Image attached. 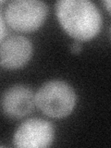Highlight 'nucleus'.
I'll use <instances>...</instances> for the list:
<instances>
[{
    "label": "nucleus",
    "mask_w": 111,
    "mask_h": 148,
    "mask_svg": "<svg viewBox=\"0 0 111 148\" xmlns=\"http://www.w3.org/2000/svg\"><path fill=\"white\" fill-rule=\"evenodd\" d=\"M55 9L60 25L76 41H90L101 31V13L92 1L59 0L56 3Z\"/></svg>",
    "instance_id": "f257e3e1"
},
{
    "label": "nucleus",
    "mask_w": 111,
    "mask_h": 148,
    "mask_svg": "<svg viewBox=\"0 0 111 148\" xmlns=\"http://www.w3.org/2000/svg\"><path fill=\"white\" fill-rule=\"evenodd\" d=\"M35 106L45 116L62 119L72 113L77 103V95L73 87L61 80L44 83L34 94Z\"/></svg>",
    "instance_id": "f03ea898"
},
{
    "label": "nucleus",
    "mask_w": 111,
    "mask_h": 148,
    "mask_svg": "<svg viewBox=\"0 0 111 148\" xmlns=\"http://www.w3.org/2000/svg\"><path fill=\"white\" fill-rule=\"evenodd\" d=\"M48 6L37 0H14L5 8L6 23L20 32H32L44 24L48 16Z\"/></svg>",
    "instance_id": "7ed1b4c3"
},
{
    "label": "nucleus",
    "mask_w": 111,
    "mask_h": 148,
    "mask_svg": "<svg viewBox=\"0 0 111 148\" xmlns=\"http://www.w3.org/2000/svg\"><path fill=\"white\" fill-rule=\"evenodd\" d=\"M55 128L50 121L32 118L23 121L13 136V145L18 148H45L53 143Z\"/></svg>",
    "instance_id": "20e7f679"
},
{
    "label": "nucleus",
    "mask_w": 111,
    "mask_h": 148,
    "mask_svg": "<svg viewBox=\"0 0 111 148\" xmlns=\"http://www.w3.org/2000/svg\"><path fill=\"white\" fill-rule=\"evenodd\" d=\"M1 106L3 113L8 118L23 119L30 115L35 108L34 92L26 85H13L4 92Z\"/></svg>",
    "instance_id": "39448f33"
},
{
    "label": "nucleus",
    "mask_w": 111,
    "mask_h": 148,
    "mask_svg": "<svg viewBox=\"0 0 111 148\" xmlns=\"http://www.w3.org/2000/svg\"><path fill=\"white\" fill-rule=\"evenodd\" d=\"M34 54L32 42L21 35H12L5 39L0 46V64L8 69L15 71L23 68Z\"/></svg>",
    "instance_id": "423d86ee"
},
{
    "label": "nucleus",
    "mask_w": 111,
    "mask_h": 148,
    "mask_svg": "<svg viewBox=\"0 0 111 148\" xmlns=\"http://www.w3.org/2000/svg\"><path fill=\"white\" fill-rule=\"evenodd\" d=\"M7 35V26L6 21L2 15V13L0 12V44H2V42L5 40V37Z\"/></svg>",
    "instance_id": "0eeeda50"
},
{
    "label": "nucleus",
    "mask_w": 111,
    "mask_h": 148,
    "mask_svg": "<svg viewBox=\"0 0 111 148\" xmlns=\"http://www.w3.org/2000/svg\"><path fill=\"white\" fill-rule=\"evenodd\" d=\"M82 50V45L81 44V42L76 41L71 45V52L74 54H79L81 53Z\"/></svg>",
    "instance_id": "6e6552de"
},
{
    "label": "nucleus",
    "mask_w": 111,
    "mask_h": 148,
    "mask_svg": "<svg viewBox=\"0 0 111 148\" xmlns=\"http://www.w3.org/2000/svg\"><path fill=\"white\" fill-rule=\"evenodd\" d=\"M104 5H105V6H106V10H108V12H110L111 2L109 1V0H106V1H104Z\"/></svg>",
    "instance_id": "1a4fd4ad"
},
{
    "label": "nucleus",
    "mask_w": 111,
    "mask_h": 148,
    "mask_svg": "<svg viewBox=\"0 0 111 148\" xmlns=\"http://www.w3.org/2000/svg\"><path fill=\"white\" fill-rule=\"evenodd\" d=\"M7 2L6 1H5V0H0V8H1L2 6H3V5L4 4H6Z\"/></svg>",
    "instance_id": "9d476101"
}]
</instances>
